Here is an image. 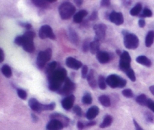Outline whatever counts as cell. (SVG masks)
Segmentation results:
<instances>
[{
    "mask_svg": "<svg viewBox=\"0 0 154 130\" xmlns=\"http://www.w3.org/2000/svg\"><path fill=\"white\" fill-rule=\"evenodd\" d=\"M67 75V72L63 68L55 70L48 74V82H49V89L51 91H59L62 87L63 83H64Z\"/></svg>",
    "mask_w": 154,
    "mask_h": 130,
    "instance_id": "1",
    "label": "cell"
},
{
    "mask_svg": "<svg viewBox=\"0 0 154 130\" xmlns=\"http://www.w3.org/2000/svg\"><path fill=\"white\" fill-rule=\"evenodd\" d=\"M76 11V8L69 2H64L59 7V12L62 19L68 20Z\"/></svg>",
    "mask_w": 154,
    "mask_h": 130,
    "instance_id": "2",
    "label": "cell"
},
{
    "mask_svg": "<svg viewBox=\"0 0 154 130\" xmlns=\"http://www.w3.org/2000/svg\"><path fill=\"white\" fill-rule=\"evenodd\" d=\"M23 48L26 51L29 53H32L35 51V45L33 42L35 33L32 30H27L23 35Z\"/></svg>",
    "mask_w": 154,
    "mask_h": 130,
    "instance_id": "3",
    "label": "cell"
},
{
    "mask_svg": "<svg viewBox=\"0 0 154 130\" xmlns=\"http://www.w3.org/2000/svg\"><path fill=\"white\" fill-rule=\"evenodd\" d=\"M29 106L32 110L35 112H41L43 110H52L55 108L56 104L54 102L51 103L49 104H41L37 99L32 98H30L29 101Z\"/></svg>",
    "mask_w": 154,
    "mask_h": 130,
    "instance_id": "4",
    "label": "cell"
},
{
    "mask_svg": "<svg viewBox=\"0 0 154 130\" xmlns=\"http://www.w3.org/2000/svg\"><path fill=\"white\" fill-rule=\"evenodd\" d=\"M52 56V49L51 48H47L45 51H42L38 53L36 60V64L39 69H42L45 67L46 63H48L51 58Z\"/></svg>",
    "mask_w": 154,
    "mask_h": 130,
    "instance_id": "5",
    "label": "cell"
},
{
    "mask_svg": "<svg viewBox=\"0 0 154 130\" xmlns=\"http://www.w3.org/2000/svg\"><path fill=\"white\" fill-rule=\"evenodd\" d=\"M106 83L108 86L113 89L123 88L126 86V80L116 74H111L106 78Z\"/></svg>",
    "mask_w": 154,
    "mask_h": 130,
    "instance_id": "6",
    "label": "cell"
},
{
    "mask_svg": "<svg viewBox=\"0 0 154 130\" xmlns=\"http://www.w3.org/2000/svg\"><path fill=\"white\" fill-rule=\"evenodd\" d=\"M124 46L128 49H136L139 45V39L134 33H127L124 35Z\"/></svg>",
    "mask_w": 154,
    "mask_h": 130,
    "instance_id": "7",
    "label": "cell"
},
{
    "mask_svg": "<svg viewBox=\"0 0 154 130\" xmlns=\"http://www.w3.org/2000/svg\"><path fill=\"white\" fill-rule=\"evenodd\" d=\"M38 35L39 37L42 39H46V38H49V39H56L55 34H54V32H53L52 28L48 25L42 26L40 28V30H39Z\"/></svg>",
    "mask_w": 154,
    "mask_h": 130,
    "instance_id": "8",
    "label": "cell"
},
{
    "mask_svg": "<svg viewBox=\"0 0 154 130\" xmlns=\"http://www.w3.org/2000/svg\"><path fill=\"white\" fill-rule=\"evenodd\" d=\"M75 89V84L69 78H66L64 82V85L62 86L59 92L62 95H69Z\"/></svg>",
    "mask_w": 154,
    "mask_h": 130,
    "instance_id": "9",
    "label": "cell"
},
{
    "mask_svg": "<svg viewBox=\"0 0 154 130\" xmlns=\"http://www.w3.org/2000/svg\"><path fill=\"white\" fill-rule=\"evenodd\" d=\"M131 57L128 51H123L120 55V68L124 72L127 69L130 68Z\"/></svg>",
    "mask_w": 154,
    "mask_h": 130,
    "instance_id": "10",
    "label": "cell"
},
{
    "mask_svg": "<svg viewBox=\"0 0 154 130\" xmlns=\"http://www.w3.org/2000/svg\"><path fill=\"white\" fill-rule=\"evenodd\" d=\"M95 33H96V39H99V41L104 39L106 35V25L104 24H96L93 27Z\"/></svg>",
    "mask_w": 154,
    "mask_h": 130,
    "instance_id": "11",
    "label": "cell"
},
{
    "mask_svg": "<svg viewBox=\"0 0 154 130\" xmlns=\"http://www.w3.org/2000/svg\"><path fill=\"white\" fill-rule=\"evenodd\" d=\"M109 20L117 26L121 25L124 22V18H123V14L117 11H112L110 14Z\"/></svg>",
    "mask_w": 154,
    "mask_h": 130,
    "instance_id": "12",
    "label": "cell"
},
{
    "mask_svg": "<svg viewBox=\"0 0 154 130\" xmlns=\"http://www.w3.org/2000/svg\"><path fill=\"white\" fill-rule=\"evenodd\" d=\"M64 128V125L61 121L56 119H52L48 124L46 128L48 130H62Z\"/></svg>",
    "mask_w": 154,
    "mask_h": 130,
    "instance_id": "13",
    "label": "cell"
},
{
    "mask_svg": "<svg viewBox=\"0 0 154 130\" xmlns=\"http://www.w3.org/2000/svg\"><path fill=\"white\" fill-rule=\"evenodd\" d=\"M66 64L68 67L72 68L73 70H78L83 67L82 63L80 60H78L72 57H67L66 60Z\"/></svg>",
    "mask_w": 154,
    "mask_h": 130,
    "instance_id": "14",
    "label": "cell"
},
{
    "mask_svg": "<svg viewBox=\"0 0 154 130\" xmlns=\"http://www.w3.org/2000/svg\"><path fill=\"white\" fill-rule=\"evenodd\" d=\"M75 96L73 95H69V96L66 97L62 101V106L64 109L69 110L72 109L73 107L74 102H75Z\"/></svg>",
    "mask_w": 154,
    "mask_h": 130,
    "instance_id": "15",
    "label": "cell"
},
{
    "mask_svg": "<svg viewBox=\"0 0 154 130\" xmlns=\"http://www.w3.org/2000/svg\"><path fill=\"white\" fill-rule=\"evenodd\" d=\"M96 57H97V60H99V63H108L110 60V55L106 51H99L96 54Z\"/></svg>",
    "mask_w": 154,
    "mask_h": 130,
    "instance_id": "16",
    "label": "cell"
},
{
    "mask_svg": "<svg viewBox=\"0 0 154 130\" xmlns=\"http://www.w3.org/2000/svg\"><path fill=\"white\" fill-rule=\"evenodd\" d=\"M99 113V109L97 106H93L87 110L86 113V116L89 120H92L98 116Z\"/></svg>",
    "mask_w": 154,
    "mask_h": 130,
    "instance_id": "17",
    "label": "cell"
},
{
    "mask_svg": "<svg viewBox=\"0 0 154 130\" xmlns=\"http://www.w3.org/2000/svg\"><path fill=\"white\" fill-rule=\"evenodd\" d=\"M101 41H99V39H96L95 38L93 42H90V51L92 54H97L98 52L99 51V48H100V45H101Z\"/></svg>",
    "mask_w": 154,
    "mask_h": 130,
    "instance_id": "18",
    "label": "cell"
},
{
    "mask_svg": "<svg viewBox=\"0 0 154 130\" xmlns=\"http://www.w3.org/2000/svg\"><path fill=\"white\" fill-rule=\"evenodd\" d=\"M88 12L86 10H81L78 12H77L75 15H74V22L76 24H80L83 21L84 18L87 15Z\"/></svg>",
    "mask_w": 154,
    "mask_h": 130,
    "instance_id": "19",
    "label": "cell"
},
{
    "mask_svg": "<svg viewBox=\"0 0 154 130\" xmlns=\"http://www.w3.org/2000/svg\"><path fill=\"white\" fill-rule=\"evenodd\" d=\"M87 82L89 83V86L92 88V89H96V80L95 78V71L93 70H90L89 72L88 76L87 77Z\"/></svg>",
    "mask_w": 154,
    "mask_h": 130,
    "instance_id": "20",
    "label": "cell"
},
{
    "mask_svg": "<svg viewBox=\"0 0 154 130\" xmlns=\"http://www.w3.org/2000/svg\"><path fill=\"white\" fill-rule=\"evenodd\" d=\"M136 61L137 63H140V64L144 65L146 67H150L151 66V61L149 58H147L146 56L144 55H141L138 56V57H136Z\"/></svg>",
    "mask_w": 154,
    "mask_h": 130,
    "instance_id": "21",
    "label": "cell"
},
{
    "mask_svg": "<svg viewBox=\"0 0 154 130\" xmlns=\"http://www.w3.org/2000/svg\"><path fill=\"white\" fill-rule=\"evenodd\" d=\"M51 119H58V120L61 121L63 123V125H68L69 122V119H68L66 116H64L62 114H58V113H54V114H51Z\"/></svg>",
    "mask_w": 154,
    "mask_h": 130,
    "instance_id": "22",
    "label": "cell"
},
{
    "mask_svg": "<svg viewBox=\"0 0 154 130\" xmlns=\"http://www.w3.org/2000/svg\"><path fill=\"white\" fill-rule=\"evenodd\" d=\"M154 42V31L150 30L147 33L145 39V45L147 47H150Z\"/></svg>",
    "mask_w": 154,
    "mask_h": 130,
    "instance_id": "23",
    "label": "cell"
},
{
    "mask_svg": "<svg viewBox=\"0 0 154 130\" xmlns=\"http://www.w3.org/2000/svg\"><path fill=\"white\" fill-rule=\"evenodd\" d=\"M99 101L100 102V104L102 106H104V107H108L111 106V100H110V98L108 95H101V96L99 97Z\"/></svg>",
    "mask_w": 154,
    "mask_h": 130,
    "instance_id": "24",
    "label": "cell"
},
{
    "mask_svg": "<svg viewBox=\"0 0 154 130\" xmlns=\"http://www.w3.org/2000/svg\"><path fill=\"white\" fill-rule=\"evenodd\" d=\"M112 122H113L112 116H110V115H106V116H105V118H104L102 122L101 123L100 128H107V127L110 126V125L112 124Z\"/></svg>",
    "mask_w": 154,
    "mask_h": 130,
    "instance_id": "25",
    "label": "cell"
},
{
    "mask_svg": "<svg viewBox=\"0 0 154 130\" xmlns=\"http://www.w3.org/2000/svg\"><path fill=\"white\" fill-rule=\"evenodd\" d=\"M141 9H142V5L141 3H138V4L135 5L130 11V15L132 16H137V15H139L141 11Z\"/></svg>",
    "mask_w": 154,
    "mask_h": 130,
    "instance_id": "26",
    "label": "cell"
},
{
    "mask_svg": "<svg viewBox=\"0 0 154 130\" xmlns=\"http://www.w3.org/2000/svg\"><path fill=\"white\" fill-rule=\"evenodd\" d=\"M2 73L3 75L5 77H7V78H10L12 76L11 69L10 67L7 64L3 65L2 67Z\"/></svg>",
    "mask_w": 154,
    "mask_h": 130,
    "instance_id": "27",
    "label": "cell"
},
{
    "mask_svg": "<svg viewBox=\"0 0 154 130\" xmlns=\"http://www.w3.org/2000/svg\"><path fill=\"white\" fill-rule=\"evenodd\" d=\"M147 101H148V98H147V96H146L145 95H144V94L138 95L136 98V102L138 103V104H139L140 105L147 106Z\"/></svg>",
    "mask_w": 154,
    "mask_h": 130,
    "instance_id": "28",
    "label": "cell"
},
{
    "mask_svg": "<svg viewBox=\"0 0 154 130\" xmlns=\"http://www.w3.org/2000/svg\"><path fill=\"white\" fill-rule=\"evenodd\" d=\"M32 2L35 6L42 8H47L48 7V1H44V0H32Z\"/></svg>",
    "mask_w": 154,
    "mask_h": 130,
    "instance_id": "29",
    "label": "cell"
},
{
    "mask_svg": "<svg viewBox=\"0 0 154 130\" xmlns=\"http://www.w3.org/2000/svg\"><path fill=\"white\" fill-rule=\"evenodd\" d=\"M98 85H99V87L101 89H102V90H104V89H106V87H107L106 79H105L103 76H99Z\"/></svg>",
    "mask_w": 154,
    "mask_h": 130,
    "instance_id": "30",
    "label": "cell"
},
{
    "mask_svg": "<svg viewBox=\"0 0 154 130\" xmlns=\"http://www.w3.org/2000/svg\"><path fill=\"white\" fill-rule=\"evenodd\" d=\"M57 63L56 61H53L51 62V63H50L48 65V67H47L46 68V70H45V72L48 74H50L51 73H52L53 71H54L56 70V68H57Z\"/></svg>",
    "mask_w": 154,
    "mask_h": 130,
    "instance_id": "31",
    "label": "cell"
},
{
    "mask_svg": "<svg viewBox=\"0 0 154 130\" xmlns=\"http://www.w3.org/2000/svg\"><path fill=\"white\" fill-rule=\"evenodd\" d=\"M124 73L126 74V75H127V76L129 77V78L130 79L132 82H135V80H136V77H135V72H134V70L131 67L129 68V69H127L126 70H125Z\"/></svg>",
    "mask_w": 154,
    "mask_h": 130,
    "instance_id": "32",
    "label": "cell"
},
{
    "mask_svg": "<svg viewBox=\"0 0 154 130\" xmlns=\"http://www.w3.org/2000/svg\"><path fill=\"white\" fill-rule=\"evenodd\" d=\"M92 101H93V98H92L90 93H88V92L85 93V95L82 98V102L84 104H90L92 103Z\"/></svg>",
    "mask_w": 154,
    "mask_h": 130,
    "instance_id": "33",
    "label": "cell"
},
{
    "mask_svg": "<svg viewBox=\"0 0 154 130\" xmlns=\"http://www.w3.org/2000/svg\"><path fill=\"white\" fill-rule=\"evenodd\" d=\"M153 13H152L151 10H150L149 8H145L144 9V11H142V13L140 15V17L141 18H150V17L152 16Z\"/></svg>",
    "mask_w": 154,
    "mask_h": 130,
    "instance_id": "34",
    "label": "cell"
},
{
    "mask_svg": "<svg viewBox=\"0 0 154 130\" xmlns=\"http://www.w3.org/2000/svg\"><path fill=\"white\" fill-rule=\"evenodd\" d=\"M17 95L20 98H21L22 100L26 99L27 93L26 92L25 90H23V89H18L17 91Z\"/></svg>",
    "mask_w": 154,
    "mask_h": 130,
    "instance_id": "35",
    "label": "cell"
},
{
    "mask_svg": "<svg viewBox=\"0 0 154 130\" xmlns=\"http://www.w3.org/2000/svg\"><path fill=\"white\" fill-rule=\"evenodd\" d=\"M122 94H123V96H125L126 98H132L133 97V92L131 89H126L124 90H123L122 92Z\"/></svg>",
    "mask_w": 154,
    "mask_h": 130,
    "instance_id": "36",
    "label": "cell"
},
{
    "mask_svg": "<svg viewBox=\"0 0 154 130\" xmlns=\"http://www.w3.org/2000/svg\"><path fill=\"white\" fill-rule=\"evenodd\" d=\"M89 73V70L88 67H87V65H84L82 67V70H81V77L82 79H86L88 76Z\"/></svg>",
    "mask_w": 154,
    "mask_h": 130,
    "instance_id": "37",
    "label": "cell"
},
{
    "mask_svg": "<svg viewBox=\"0 0 154 130\" xmlns=\"http://www.w3.org/2000/svg\"><path fill=\"white\" fill-rule=\"evenodd\" d=\"M14 43L20 46H22L23 43V36H17L14 39Z\"/></svg>",
    "mask_w": 154,
    "mask_h": 130,
    "instance_id": "38",
    "label": "cell"
},
{
    "mask_svg": "<svg viewBox=\"0 0 154 130\" xmlns=\"http://www.w3.org/2000/svg\"><path fill=\"white\" fill-rule=\"evenodd\" d=\"M90 42L88 39H86L85 42H84V45H83V51L84 52H87L88 50H90Z\"/></svg>",
    "mask_w": 154,
    "mask_h": 130,
    "instance_id": "39",
    "label": "cell"
},
{
    "mask_svg": "<svg viewBox=\"0 0 154 130\" xmlns=\"http://www.w3.org/2000/svg\"><path fill=\"white\" fill-rule=\"evenodd\" d=\"M73 110H74V112H75V113L78 115V116H82V114H83L82 110H81V108L79 107V106H78V105L75 106V107H74Z\"/></svg>",
    "mask_w": 154,
    "mask_h": 130,
    "instance_id": "40",
    "label": "cell"
},
{
    "mask_svg": "<svg viewBox=\"0 0 154 130\" xmlns=\"http://www.w3.org/2000/svg\"><path fill=\"white\" fill-rule=\"evenodd\" d=\"M70 36H71V39H72V40L75 43H76L77 41H78V36H77L76 33L74 32L73 30H70Z\"/></svg>",
    "mask_w": 154,
    "mask_h": 130,
    "instance_id": "41",
    "label": "cell"
},
{
    "mask_svg": "<svg viewBox=\"0 0 154 130\" xmlns=\"http://www.w3.org/2000/svg\"><path fill=\"white\" fill-rule=\"evenodd\" d=\"M147 107H148L152 111L154 112V101L153 100L149 99L148 98V101H147Z\"/></svg>",
    "mask_w": 154,
    "mask_h": 130,
    "instance_id": "42",
    "label": "cell"
},
{
    "mask_svg": "<svg viewBox=\"0 0 154 130\" xmlns=\"http://www.w3.org/2000/svg\"><path fill=\"white\" fill-rule=\"evenodd\" d=\"M146 119H147V120L148 121V122H153V116L151 114V113H146Z\"/></svg>",
    "mask_w": 154,
    "mask_h": 130,
    "instance_id": "43",
    "label": "cell"
},
{
    "mask_svg": "<svg viewBox=\"0 0 154 130\" xmlns=\"http://www.w3.org/2000/svg\"><path fill=\"white\" fill-rule=\"evenodd\" d=\"M20 25L25 27L27 30H29L32 27V25L30 24H29V23H20Z\"/></svg>",
    "mask_w": 154,
    "mask_h": 130,
    "instance_id": "44",
    "label": "cell"
},
{
    "mask_svg": "<svg viewBox=\"0 0 154 130\" xmlns=\"http://www.w3.org/2000/svg\"><path fill=\"white\" fill-rule=\"evenodd\" d=\"M97 18H98L97 11H93V13H92V15H90V21H94V20L97 19Z\"/></svg>",
    "mask_w": 154,
    "mask_h": 130,
    "instance_id": "45",
    "label": "cell"
},
{
    "mask_svg": "<svg viewBox=\"0 0 154 130\" xmlns=\"http://www.w3.org/2000/svg\"><path fill=\"white\" fill-rule=\"evenodd\" d=\"M111 5V2L108 1V0H103V1L101 2V5L103 6V7H108Z\"/></svg>",
    "mask_w": 154,
    "mask_h": 130,
    "instance_id": "46",
    "label": "cell"
},
{
    "mask_svg": "<svg viewBox=\"0 0 154 130\" xmlns=\"http://www.w3.org/2000/svg\"><path fill=\"white\" fill-rule=\"evenodd\" d=\"M4 59H5L4 51H3V50L0 48V63H2V62L3 61V60H4Z\"/></svg>",
    "mask_w": 154,
    "mask_h": 130,
    "instance_id": "47",
    "label": "cell"
},
{
    "mask_svg": "<svg viewBox=\"0 0 154 130\" xmlns=\"http://www.w3.org/2000/svg\"><path fill=\"white\" fill-rule=\"evenodd\" d=\"M133 121H134V124H135V128H136V130H144L142 128H141V125H140L137 122L136 120H135V119H134Z\"/></svg>",
    "mask_w": 154,
    "mask_h": 130,
    "instance_id": "48",
    "label": "cell"
},
{
    "mask_svg": "<svg viewBox=\"0 0 154 130\" xmlns=\"http://www.w3.org/2000/svg\"><path fill=\"white\" fill-rule=\"evenodd\" d=\"M145 21L144 19H140L139 21H138V25H139L140 27H144L145 26Z\"/></svg>",
    "mask_w": 154,
    "mask_h": 130,
    "instance_id": "49",
    "label": "cell"
},
{
    "mask_svg": "<svg viewBox=\"0 0 154 130\" xmlns=\"http://www.w3.org/2000/svg\"><path fill=\"white\" fill-rule=\"evenodd\" d=\"M78 129L82 130L83 128H84V124L81 122H78Z\"/></svg>",
    "mask_w": 154,
    "mask_h": 130,
    "instance_id": "50",
    "label": "cell"
},
{
    "mask_svg": "<svg viewBox=\"0 0 154 130\" xmlns=\"http://www.w3.org/2000/svg\"><path fill=\"white\" fill-rule=\"evenodd\" d=\"M96 125V122H94V121H90V122H88V123H87V126H93V125Z\"/></svg>",
    "mask_w": 154,
    "mask_h": 130,
    "instance_id": "51",
    "label": "cell"
},
{
    "mask_svg": "<svg viewBox=\"0 0 154 130\" xmlns=\"http://www.w3.org/2000/svg\"><path fill=\"white\" fill-rule=\"evenodd\" d=\"M32 118H33V120L35 121V122H37V120L38 119V118L37 117V116H35V114H32Z\"/></svg>",
    "mask_w": 154,
    "mask_h": 130,
    "instance_id": "52",
    "label": "cell"
},
{
    "mask_svg": "<svg viewBox=\"0 0 154 130\" xmlns=\"http://www.w3.org/2000/svg\"><path fill=\"white\" fill-rule=\"evenodd\" d=\"M150 91L152 94L154 95V86H151L150 87Z\"/></svg>",
    "mask_w": 154,
    "mask_h": 130,
    "instance_id": "53",
    "label": "cell"
},
{
    "mask_svg": "<svg viewBox=\"0 0 154 130\" xmlns=\"http://www.w3.org/2000/svg\"><path fill=\"white\" fill-rule=\"evenodd\" d=\"M75 2L76 3V4L78 5V6H80V5H81L82 4V3H83V1H76V0H75Z\"/></svg>",
    "mask_w": 154,
    "mask_h": 130,
    "instance_id": "54",
    "label": "cell"
}]
</instances>
